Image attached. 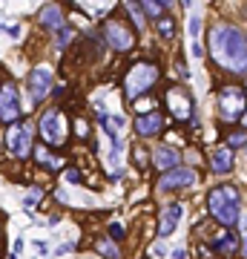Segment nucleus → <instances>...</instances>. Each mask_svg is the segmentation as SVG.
Masks as SVG:
<instances>
[{
	"mask_svg": "<svg viewBox=\"0 0 247 259\" xmlns=\"http://www.w3.org/2000/svg\"><path fill=\"white\" fill-rule=\"evenodd\" d=\"M6 32H9L12 37H18L20 35V26H6Z\"/></svg>",
	"mask_w": 247,
	"mask_h": 259,
	"instance_id": "nucleus-30",
	"label": "nucleus"
},
{
	"mask_svg": "<svg viewBox=\"0 0 247 259\" xmlns=\"http://www.w3.org/2000/svg\"><path fill=\"white\" fill-rule=\"evenodd\" d=\"M66 179H69V182H81V173H78V170H69V173H66Z\"/></svg>",
	"mask_w": 247,
	"mask_h": 259,
	"instance_id": "nucleus-29",
	"label": "nucleus"
},
{
	"mask_svg": "<svg viewBox=\"0 0 247 259\" xmlns=\"http://www.w3.org/2000/svg\"><path fill=\"white\" fill-rule=\"evenodd\" d=\"M40 136H43V141L49 144V147H61L66 141V136H69V127H66V118L64 112L58 110H46L43 115H40Z\"/></svg>",
	"mask_w": 247,
	"mask_h": 259,
	"instance_id": "nucleus-5",
	"label": "nucleus"
},
{
	"mask_svg": "<svg viewBox=\"0 0 247 259\" xmlns=\"http://www.w3.org/2000/svg\"><path fill=\"white\" fill-rule=\"evenodd\" d=\"M213 248H216V253H221V256H233L238 250V239L233 233H221L219 239L213 242Z\"/></svg>",
	"mask_w": 247,
	"mask_h": 259,
	"instance_id": "nucleus-17",
	"label": "nucleus"
},
{
	"mask_svg": "<svg viewBox=\"0 0 247 259\" xmlns=\"http://www.w3.org/2000/svg\"><path fill=\"white\" fill-rule=\"evenodd\" d=\"M207 210L219 225L233 228L238 222V190L233 185H221L216 190H210L207 196Z\"/></svg>",
	"mask_w": 247,
	"mask_h": 259,
	"instance_id": "nucleus-2",
	"label": "nucleus"
},
{
	"mask_svg": "<svg viewBox=\"0 0 247 259\" xmlns=\"http://www.w3.org/2000/svg\"><path fill=\"white\" fill-rule=\"evenodd\" d=\"M37 23L43 29H49V32H61L64 29V12H61V6H55V3L43 6V9L37 12Z\"/></svg>",
	"mask_w": 247,
	"mask_h": 259,
	"instance_id": "nucleus-13",
	"label": "nucleus"
},
{
	"mask_svg": "<svg viewBox=\"0 0 247 259\" xmlns=\"http://www.w3.org/2000/svg\"><path fill=\"white\" fill-rule=\"evenodd\" d=\"M238 121H241V130H247V110L241 112V118H238Z\"/></svg>",
	"mask_w": 247,
	"mask_h": 259,
	"instance_id": "nucleus-31",
	"label": "nucleus"
},
{
	"mask_svg": "<svg viewBox=\"0 0 247 259\" xmlns=\"http://www.w3.org/2000/svg\"><path fill=\"white\" fill-rule=\"evenodd\" d=\"M156 29H158V35L164 37V40H173L175 37V20L167 18V15H161V18L156 20Z\"/></svg>",
	"mask_w": 247,
	"mask_h": 259,
	"instance_id": "nucleus-21",
	"label": "nucleus"
},
{
	"mask_svg": "<svg viewBox=\"0 0 247 259\" xmlns=\"http://www.w3.org/2000/svg\"><path fill=\"white\" fill-rule=\"evenodd\" d=\"M164 104H167V110H170V115H173L175 121H190L192 118V98L184 93L181 87H170L164 93Z\"/></svg>",
	"mask_w": 247,
	"mask_h": 259,
	"instance_id": "nucleus-7",
	"label": "nucleus"
},
{
	"mask_svg": "<svg viewBox=\"0 0 247 259\" xmlns=\"http://www.w3.org/2000/svg\"><path fill=\"white\" fill-rule=\"evenodd\" d=\"M210 52L216 64L230 69L233 75H244L247 78V40L238 29L219 23L210 29Z\"/></svg>",
	"mask_w": 247,
	"mask_h": 259,
	"instance_id": "nucleus-1",
	"label": "nucleus"
},
{
	"mask_svg": "<svg viewBox=\"0 0 247 259\" xmlns=\"http://www.w3.org/2000/svg\"><path fill=\"white\" fill-rule=\"evenodd\" d=\"M213 170L216 173H230L233 170V150L227 147H219L213 153Z\"/></svg>",
	"mask_w": 247,
	"mask_h": 259,
	"instance_id": "nucleus-16",
	"label": "nucleus"
},
{
	"mask_svg": "<svg viewBox=\"0 0 247 259\" xmlns=\"http://www.w3.org/2000/svg\"><path fill=\"white\" fill-rule=\"evenodd\" d=\"M20 118V104H18V87L12 81H6L0 87V121L3 124H18Z\"/></svg>",
	"mask_w": 247,
	"mask_h": 259,
	"instance_id": "nucleus-8",
	"label": "nucleus"
},
{
	"mask_svg": "<svg viewBox=\"0 0 247 259\" xmlns=\"http://www.w3.org/2000/svg\"><path fill=\"white\" fill-rule=\"evenodd\" d=\"M161 130H164V118H161L158 112H141L135 118V133L141 139H153Z\"/></svg>",
	"mask_w": 247,
	"mask_h": 259,
	"instance_id": "nucleus-12",
	"label": "nucleus"
},
{
	"mask_svg": "<svg viewBox=\"0 0 247 259\" xmlns=\"http://www.w3.org/2000/svg\"><path fill=\"white\" fill-rule=\"evenodd\" d=\"M69 37H72V35H69V29H61V32H58V49H64L66 47V44H69Z\"/></svg>",
	"mask_w": 247,
	"mask_h": 259,
	"instance_id": "nucleus-24",
	"label": "nucleus"
},
{
	"mask_svg": "<svg viewBox=\"0 0 247 259\" xmlns=\"http://www.w3.org/2000/svg\"><path fill=\"white\" fill-rule=\"evenodd\" d=\"M158 66L150 64V61H138L135 66H129L127 75H124V93H127L129 101H135V98H141V95L146 93V90H153L158 81Z\"/></svg>",
	"mask_w": 247,
	"mask_h": 259,
	"instance_id": "nucleus-3",
	"label": "nucleus"
},
{
	"mask_svg": "<svg viewBox=\"0 0 247 259\" xmlns=\"http://www.w3.org/2000/svg\"><path fill=\"white\" fill-rule=\"evenodd\" d=\"M153 164H156L158 170L170 173V170H175V167H181V153L173 150V147H158L156 153H153Z\"/></svg>",
	"mask_w": 247,
	"mask_h": 259,
	"instance_id": "nucleus-15",
	"label": "nucleus"
},
{
	"mask_svg": "<svg viewBox=\"0 0 247 259\" xmlns=\"http://www.w3.org/2000/svg\"><path fill=\"white\" fill-rule=\"evenodd\" d=\"M32 153H35V158H37V161H40L43 167H49V170H61V167H64V158H55L52 153H49V150L43 147V144H37Z\"/></svg>",
	"mask_w": 247,
	"mask_h": 259,
	"instance_id": "nucleus-18",
	"label": "nucleus"
},
{
	"mask_svg": "<svg viewBox=\"0 0 247 259\" xmlns=\"http://www.w3.org/2000/svg\"><path fill=\"white\" fill-rule=\"evenodd\" d=\"M110 236L112 239H121V236H124V228H121V225H110Z\"/></svg>",
	"mask_w": 247,
	"mask_h": 259,
	"instance_id": "nucleus-26",
	"label": "nucleus"
},
{
	"mask_svg": "<svg viewBox=\"0 0 247 259\" xmlns=\"http://www.w3.org/2000/svg\"><path fill=\"white\" fill-rule=\"evenodd\" d=\"M95 250H98L101 256H107V259H121V250L112 239H98L95 242Z\"/></svg>",
	"mask_w": 247,
	"mask_h": 259,
	"instance_id": "nucleus-20",
	"label": "nucleus"
},
{
	"mask_svg": "<svg viewBox=\"0 0 247 259\" xmlns=\"http://www.w3.org/2000/svg\"><path fill=\"white\" fill-rule=\"evenodd\" d=\"M204 55V47L202 44H192V58H202Z\"/></svg>",
	"mask_w": 247,
	"mask_h": 259,
	"instance_id": "nucleus-28",
	"label": "nucleus"
},
{
	"mask_svg": "<svg viewBox=\"0 0 247 259\" xmlns=\"http://www.w3.org/2000/svg\"><path fill=\"white\" fill-rule=\"evenodd\" d=\"M199 29H202V26H199V18L192 15V18H190V35H192V37H199Z\"/></svg>",
	"mask_w": 247,
	"mask_h": 259,
	"instance_id": "nucleus-27",
	"label": "nucleus"
},
{
	"mask_svg": "<svg viewBox=\"0 0 247 259\" xmlns=\"http://www.w3.org/2000/svg\"><path fill=\"white\" fill-rule=\"evenodd\" d=\"M224 141H227V144H224V147H227V150L244 147V144H247V133H244V130H233V133H230V136H227V139H224Z\"/></svg>",
	"mask_w": 247,
	"mask_h": 259,
	"instance_id": "nucleus-22",
	"label": "nucleus"
},
{
	"mask_svg": "<svg viewBox=\"0 0 247 259\" xmlns=\"http://www.w3.org/2000/svg\"><path fill=\"white\" fill-rule=\"evenodd\" d=\"M244 110H247V93H244V90H241V87H221V90H219L221 121H224V124L238 121Z\"/></svg>",
	"mask_w": 247,
	"mask_h": 259,
	"instance_id": "nucleus-4",
	"label": "nucleus"
},
{
	"mask_svg": "<svg viewBox=\"0 0 247 259\" xmlns=\"http://www.w3.org/2000/svg\"><path fill=\"white\" fill-rule=\"evenodd\" d=\"M199 182V173L190 170V167H175L170 173L158 179V190H175V187H190Z\"/></svg>",
	"mask_w": 247,
	"mask_h": 259,
	"instance_id": "nucleus-10",
	"label": "nucleus"
},
{
	"mask_svg": "<svg viewBox=\"0 0 247 259\" xmlns=\"http://www.w3.org/2000/svg\"><path fill=\"white\" fill-rule=\"evenodd\" d=\"M173 259H187V256H184V250H173Z\"/></svg>",
	"mask_w": 247,
	"mask_h": 259,
	"instance_id": "nucleus-32",
	"label": "nucleus"
},
{
	"mask_svg": "<svg viewBox=\"0 0 247 259\" xmlns=\"http://www.w3.org/2000/svg\"><path fill=\"white\" fill-rule=\"evenodd\" d=\"M49 90H52V69L49 66H37V69H32V75H29V93H32V101H43L46 95H49Z\"/></svg>",
	"mask_w": 247,
	"mask_h": 259,
	"instance_id": "nucleus-11",
	"label": "nucleus"
},
{
	"mask_svg": "<svg viewBox=\"0 0 247 259\" xmlns=\"http://www.w3.org/2000/svg\"><path fill=\"white\" fill-rule=\"evenodd\" d=\"M127 12L135 20V29H144V12H141V6L138 3H127Z\"/></svg>",
	"mask_w": 247,
	"mask_h": 259,
	"instance_id": "nucleus-23",
	"label": "nucleus"
},
{
	"mask_svg": "<svg viewBox=\"0 0 247 259\" xmlns=\"http://www.w3.org/2000/svg\"><path fill=\"white\" fill-rule=\"evenodd\" d=\"M181 213H184L181 204H167L161 210V219H158V236H170L175 231V225L181 222Z\"/></svg>",
	"mask_w": 247,
	"mask_h": 259,
	"instance_id": "nucleus-14",
	"label": "nucleus"
},
{
	"mask_svg": "<svg viewBox=\"0 0 247 259\" xmlns=\"http://www.w3.org/2000/svg\"><path fill=\"white\" fill-rule=\"evenodd\" d=\"M132 156H135V161H138V167H146V153L141 147H135L132 150Z\"/></svg>",
	"mask_w": 247,
	"mask_h": 259,
	"instance_id": "nucleus-25",
	"label": "nucleus"
},
{
	"mask_svg": "<svg viewBox=\"0 0 247 259\" xmlns=\"http://www.w3.org/2000/svg\"><path fill=\"white\" fill-rule=\"evenodd\" d=\"M138 6H141V12H144L146 18H161V12L167 9V6H173V3H170V0H141V3H138Z\"/></svg>",
	"mask_w": 247,
	"mask_h": 259,
	"instance_id": "nucleus-19",
	"label": "nucleus"
},
{
	"mask_svg": "<svg viewBox=\"0 0 247 259\" xmlns=\"http://www.w3.org/2000/svg\"><path fill=\"white\" fill-rule=\"evenodd\" d=\"M6 147L15 153L18 158H26L32 153V133H29L26 124H12L6 130Z\"/></svg>",
	"mask_w": 247,
	"mask_h": 259,
	"instance_id": "nucleus-9",
	"label": "nucleus"
},
{
	"mask_svg": "<svg viewBox=\"0 0 247 259\" xmlns=\"http://www.w3.org/2000/svg\"><path fill=\"white\" fill-rule=\"evenodd\" d=\"M104 37H107V44H110L115 52H129V49L135 47L132 29H129L127 23H121V20H107V23H104Z\"/></svg>",
	"mask_w": 247,
	"mask_h": 259,
	"instance_id": "nucleus-6",
	"label": "nucleus"
},
{
	"mask_svg": "<svg viewBox=\"0 0 247 259\" xmlns=\"http://www.w3.org/2000/svg\"><path fill=\"white\" fill-rule=\"evenodd\" d=\"M244 256H247V236H244Z\"/></svg>",
	"mask_w": 247,
	"mask_h": 259,
	"instance_id": "nucleus-33",
	"label": "nucleus"
}]
</instances>
